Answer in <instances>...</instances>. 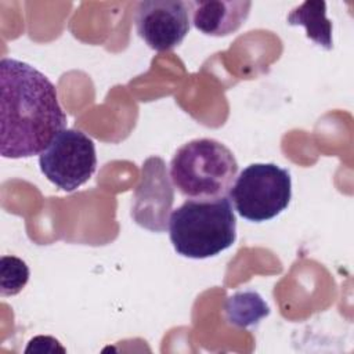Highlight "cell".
Instances as JSON below:
<instances>
[{
    "label": "cell",
    "mask_w": 354,
    "mask_h": 354,
    "mask_svg": "<svg viewBox=\"0 0 354 354\" xmlns=\"http://www.w3.org/2000/svg\"><path fill=\"white\" fill-rule=\"evenodd\" d=\"M169 235L174 250L184 257L207 259L221 253L236 239L231 201L227 196L185 201L170 214Z\"/></svg>",
    "instance_id": "obj_2"
},
{
    "label": "cell",
    "mask_w": 354,
    "mask_h": 354,
    "mask_svg": "<svg viewBox=\"0 0 354 354\" xmlns=\"http://www.w3.org/2000/svg\"><path fill=\"white\" fill-rule=\"evenodd\" d=\"M194 26L209 36H227L236 32L250 12V1H188Z\"/></svg>",
    "instance_id": "obj_7"
},
{
    "label": "cell",
    "mask_w": 354,
    "mask_h": 354,
    "mask_svg": "<svg viewBox=\"0 0 354 354\" xmlns=\"http://www.w3.org/2000/svg\"><path fill=\"white\" fill-rule=\"evenodd\" d=\"M0 292L1 296L19 293L29 279L26 263L15 256H3L0 267Z\"/></svg>",
    "instance_id": "obj_9"
},
{
    "label": "cell",
    "mask_w": 354,
    "mask_h": 354,
    "mask_svg": "<svg viewBox=\"0 0 354 354\" xmlns=\"http://www.w3.org/2000/svg\"><path fill=\"white\" fill-rule=\"evenodd\" d=\"M188 1L145 0L136 8L138 36L155 51H169L183 43L191 26Z\"/></svg>",
    "instance_id": "obj_6"
},
{
    "label": "cell",
    "mask_w": 354,
    "mask_h": 354,
    "mask_svg": "<svg viewBox=\"0 0 354 354\" xmlns=\"http://www.w3.org/2000/svg\"><path fill=\"white\" fill-rule=\"evenodd\" d=\"M41 173L58 188L71 192L88 181L97 167L94 141L80 130H61L39 155Z\"/></svg>",
    "instance_id": "obj_5"
},
{
    "label": "cell",
    "mask_w": 354,
    "mask_h": 354,
    "mask_svg": "<svg viewBox=\"0 0 354 354\" xmlns=\"http://www.w3.org/2000/svg\"><path fill=\"white\" fill-rule=\"evenodd\" d=\"M289 25H301L307 37L326 50L332 48V24L326 18L325 1H304L288 15Z\"/></svg>",
    "instance_id": "obj_8"
},
{
    "label": "cell",
    "mask_w": 354,
    "mask_h": 354,
    "mask_svg": "<svg viewBox=\"0 0 354 354\" xmlns=\"http://www.w3.org/2000/svg\"><path fill=\"white\" fill-rule=\"evenodd\" d=\"M230 198L241 217L254 223L271 220L290 202V173L275 163H252L235 178Z\"/></svg>",
    "instance_id": "obj_4"
},
{
    "label": "cell",
    "mask_w": 354,
    "mask_h": 354,
    "mask_svg": "<svg viewBox=\"0 0 354 354\" xmlns=\"http://www.w3.org/2000/svg\"><path fill=\"white\" fill-rule=\"evenodd\" d=\"M0 153L19 159L40 155L65 129L55 86L35 66L14 59L0 62Z\"/></svg>",
    "instance_id": "obj_1"
},
{
    "label": "cell",
    "mask_w": 354,
    "mask_h": 354,
    "mask_svg": "<svg viewBox=\"0 0 354 354\" xmlns=\"http://www.w3.org/2000/svg\"><path fill=\"white\" fill-rule=\"evenodd\" d=\"M238 162L220 141L196 138L180 147L170 162V177L181 195L195 201L225 196L236 178Z\"/></svg>",
    "instance_id": "obj_3"
}]
</instances>
